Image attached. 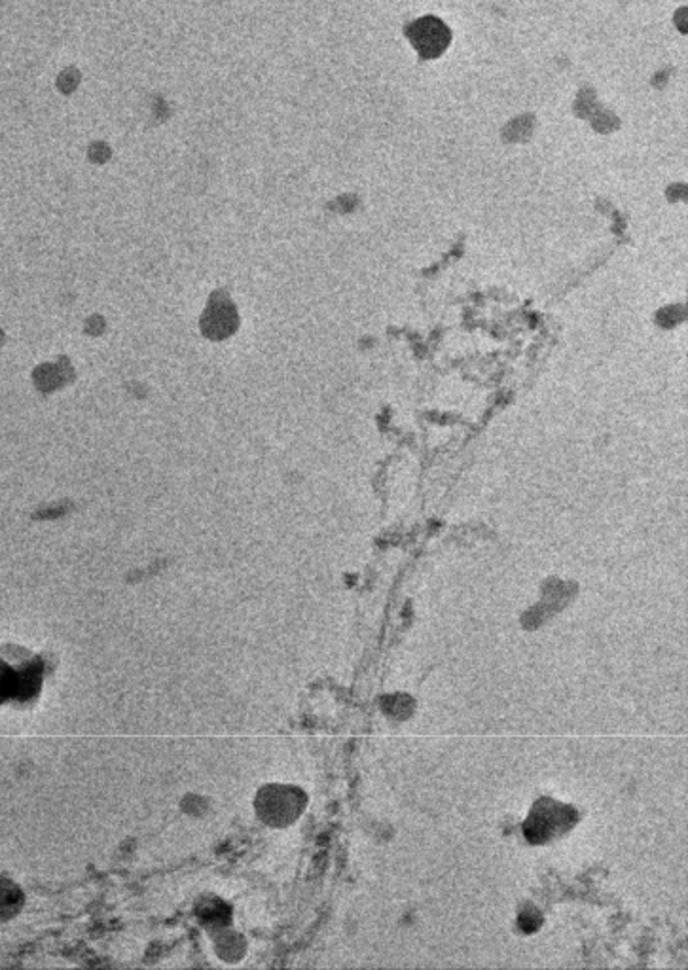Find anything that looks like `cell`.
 Wrapping results in <instances>:
<instances>
[{"mask_svg":"<svg viewBox=\"0 0 688 970\" xmlns=\"http://www.w3.org/2000/svg\"><path fill=\"white\" fill-rule=\"evenodd\" d=\"M404 33L421 59H437L444 54L452 42V31L444 21L435 15L419 18L410 23Z\"/></svg>","mask_w":688,"mask_h":970,"instance_id":"cell-1","label":"cell"}]
</instances>
